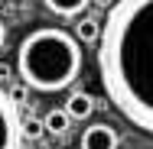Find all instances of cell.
<instances>
[{
  "label": "cell",
  "mask_w": 153,
  "mask_h": 149,
  "mask_svg": "<svg viewBox=\"0 0 153 149\" xmlns=\"http://www.w3.org/2000/svg\"><path fill=\"white\" fill-rule=\"evenodd\" d=\"M78 42H98V36H101V23L94 20V16H85V20H78V26L72 32Z\"/></svg>",
  "instance_id": "obj_7"
},
{
  "label": "cell",
  "mask_w": 153,
  "mask_h": 149,
  "mask_svg": "<svg viewBox=\"0 0 153 149\" xmlns=\"http://www.w3.org/2000/svg\"><path fill=\"white\" fill-rule=\"evenodd\" d=\"M94 7H98V10H111V7H114V0H91Z\"/></svg>",
  "instance_id": "obj_10"
},
{
  "label": "cell",
  "mask_w": 153,
  "mask_h": 149,
  "mask_svg": "<svg viewBox=\"0 0 153 149\" xmlns=\"http://www.w3.org/2000/svg\"><path fill=\"white\" fill-rule=\"evenodd\" d=\"M91 0H46V7L59 16H78V10H85Z\"/></svg>",
  "instance_id": "obj_8"
},
{
  "label": "cell",
  "mask_w": 153,
  "mask_h": 149,
  "mask_svg": "<svg viewBox=\"0 0 153 149\" xmlns=\"http://www.w3.org/2000/svg\"><path fill=\"white\" fill-rule=\"evenodd\" d=\"M46 130H42V120L36 117V114H26V117H20V139H39Z\"/></svg>",
  "instance_id": "obj_9"
},
{
  "label": "cell",
  "mask_w": 153,
  "mask_h": 149,
  "mask_svg": "<svg viewBox=\"0 0 153 149\" xmlns=\"http://www.w3.org/2000/svg\"><path fill=\"white\" fill-rule=\"evenodd\" d=\"M20 114L10 94L0 88V149H20Z\"/></svg>",
  "instance_id": "obj_3"
},
{
  "label": "cell",
  "mask_w": 153,
  "mask_h": 149,
  "mask_svg": "<svg viewBox=\"0 0 153 149\" xmlns=\"http://www.w3.org/2000/svg\"><path fill=\"white\" fill-rule=\"evenodd\" d=\"M62 110L68 114V120H88V117L94 114V101H91V94L78 91V94H72V97L65 101Z\"/></svg>",
  "instance_id": "obj_5"
},
{
  "label": "cell",
  "mask_w": 153,
  "mask_h": 149,
  "mask_svg": "<svg viewBox=\"0 0 153 149\" xmlns=\"http://www.w3.org/2000/svg\"><path fill=\"white\" fill-rule=\"evenodd\" d=\"M98 75L117 114L153 136V0H114L98 36Z\"/></svg>",
  "instance_id": "obj_1"
},
{
  "label": "cell",
  "mask_w": 153,
  "mask_h": 149,
  "mask_svg": "<svg viewBox=\"0 0 153 149\" xmlns=\"http://www.w3.org/2000/svg\"><path fill=\"white\" fill-rule=\"evenodd\" d=\"M3 39H7V26L0 23V46H3Z\"/></svg>",
  "instance_id": "obj_11"
},
{
  "label": "cell",
  "mask_w": 153,
  "mask_h": 149,
  "mask_svg": "<svg viewBox=\"0 0 153 149\" xmlns=\"http://www.w3.org/2000/svg\"><path fill=\"white\" fill-rule=\"evenodd\" d=\"M117 146H121V136L111 123H91L82 133V149H117Z\"/></svg>",
  "instance_id": "obj_4"
},
{
  "label": "cell",
  "mask_w": 153,
  "mask_h": 149,
  "mask_svg": "<svg viewBox=\"0 0 153 149\" xmlns=\"http://www.w3.org/2000/svg\"><path fill=\"white\" fill-rule=\"evenodd\" d=\"M68 126H72V120H68V114L65 110H49L46 117H42V130L46 133H52V136H62V133H68Z\"/></svg>",
  "instance_id": "obj_6"
},
{
  "label": "cell",
  "mask_w": 153,
  "mask_h": 149,
  "mask_svg": "<svg viewBox=\"0 0 153 149\" xmlns=\"http://www.w3.org/2000/svg\"><path fill=\"white\" fill-rule=\"evenodd\" d=\"M16 71L26 88L62 91L72 88L82 71V42L59 26H42L23 36L16 49Z\"/></svg>",
  "instance_id": "obj_2"
}]
</instances>
